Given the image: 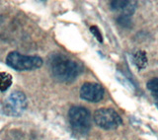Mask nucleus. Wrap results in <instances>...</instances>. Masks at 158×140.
I'll list each match as a JSON object with an SVG mask.
<instances>
[{"instance_id": "nucleus-11", "label": "nucleus", "mask_w": 158, "mask_h": 140, "mask_svg": "<svg viewBox=\"0 0 158 140\" xmlns=\"http://www.w3.org/2000/svg\"><path fill=\"white\" fill-rule=\"evenodd\" d=\"M118 23L121 25L123 27H126V28H130L131 27V18L127 17V16H121L118 18Z\"/></svg>"}, {"instance_id": "nucleus-5", "label": "nucleus", "mask_w": 158, "mask_h": 140, "mask_svg": "<svg viewBox=\"0 0 158 140\" xmlns=\"http://www.w3.org/2000/svg\"><path fill=\"white\" fill-rule=\"evenodd\" d=\"M94 122L99 127L106 130H112L116 129L121 126L123 121L121 117L115 109L110 108H102L99 109L94 113L93 116Z\"/></svg>"}, {"instance_id": "nucleus-8", "label": "nucleus", "mask_w": 158, "mask_h": 140, "mask_svg": "<svg viewBox=\"0 0 158 140\" xmlns=\"http://www.w3.org/2000/svg\"><path fill=\"white\" fill-rule=\"evenodd\" d=\"M132 62L138 69H145L147 66V57L144 51H137L132 56Z\"/></svg>"}, {"instance_id": "nucleus-12", "label": "nucleus", "mask_w": 158, "mask_h": 140, "mask_svg": "<svg viewBox=\"0 0 158 140\" xmlns=\"http://www.w3.org/2000/svg\"><path fill=\"white\" fill-rule=\"evenodd\" d=\"M90 31H91V33L94 35V37H95L99 42H100V43L103 42L102 34L100 33V31H99V29H98L96 26H91V27H90Z\"/></svg>"}, {"instance_id": "nucleus-3", "label": "nucleus", "mask_w": 158, "mask_h": 140, "mask_svg": "<svg viewBox=\"0 0 158 140\" xmlns=\"http://www.w3.org/2000/svg\"><path fill=\"white\" fill-rule=\"evenodd\" d=\"M68 118L72 129L80 135L86 134L91 127L90 113L83 107H72L68 112Z\"/></svg>"}, {"instance_id": "nucleus-1", "label": "nucleus", "mask_w": 158, "mask_h": 140, "mask_svg": "<svg viewBox=\"0 0 158 140\" xmlns=\"http://www.w3.org/2000/svg\"><path fill=\"white\" fill-rule=\"evenodd\" d=\"M48 64L53 78L61 83L73 82L81 72L80 64L62 53L53 54Z\"/></svg>"}, {"instance_id": "nucleus-2", "label": "nucleus", "mask_w": 158, "mask_h": 140, "mask_svg": "<svg viewBox=\"0 0 158 140\" xmlns=\"http://www.w3.org/2000/svg\"><path fill=\"white\" fill-rule=\"evenodd\" d=\"M6 63L9 67L17 71H29L41 67L43 65V59L40 56H23L18 51H12L7 56Z\"/></svg>"}, {"instance_id": "nucleus-10", "label": "nucleus", "mask_w": 158, "mask_h": 140, "mask_svg": "<svg viewBox=\"0 0 158 140\" xmlns=\"http://www.w3.org/2000/svg\"><path fill=\"white\" fill-rule=\"evenodd\" d=\"M147 89L158 98V78H152L147 82Z\"/></svg>"}, {"instance_id": "nucleus-4", "label": "nucleus", "mask_w": 158, "mask_h": 140, "mask_svg": "<svg viewBox=\"0 0 158 140\" xmlns=\"http://www.w3.org/2000/svg\"><path fill=\"white\" fill-rule=\"evenodd\" d=\"M27 108V98L25 94L20 91L11 93L4 99L1 106V111L8 117H20Z\"/></svg>"}, {"instance_id": "nucleus-13", "label": "nucleus", "mask_w": 158, "mask_h": 140, "mask_svg": "<svg viewBox=\"0 0 158 140\" xmlns=\"http://www.w3.org/2000/svg\"><path fill=\"white\" fill-rule=\"evenodd\" d=\"M156 106H157V108H158V101L156 102Z\"/></svg>"}, {"instance_id": "nucleus-9", "label": "nucleus", "mask_w": 158, "mask_h": 140, "mask_svg": "<svg viewBox=\"0 0 158 140\" xmlns=\"http://www.w3.org/2000/svg\"><path fill=\"white\" fill-rule=\"evenodd\" d=\"M12 76L6 72H0V92H5L11 87Z\"/></svg>"}, {"instance_id": "nucleus-7", "label": "nucleus", "mask_w": 158, "mask_h": 140, "mask_svg": "<svg viewBox=\"0 0 158 140\" xmlns=\"http://www.w3.org/2000/svg\"><path fill=\"white\" fill-rule=\"evenodd\" d=\"M111 8L115 11L121 13L122 16H127L131 17L135 13L136 8V2L135 1H127V0H122V1H112L111 2Z\"/></svg>"}, {"instance_id": "nucleus-6", "label": "nucleus", "mask_w": 158, "mask_h": 140, "mask_svg": "<svg viewBox=\"0 0 158 140\" xmlns=\"http://www.w3.org/2000/svg\"><path fill=\"white\" fill-rule=\"evenodd\" d=\"M104 88L99 83L86 82L80 88V98L90 103L100 102L104 97Z\"/></svg>"}]
</instances>
